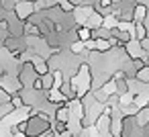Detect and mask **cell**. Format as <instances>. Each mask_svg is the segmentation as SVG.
I'll list each match as a JSON object with an SVG mask.
<instances>
[{"label": "cell", "mask_w": 149, "mask_h": 137, "mask_svg": "<svg viewBox=\"0 0 149 137\" xmlns=\"http://www.w3.org/2000/svg\"><path fill=\"white\" fill-rule=\"evenodd\" d=\"M133 15H135V21H137V23H143V21L147 19V6H145V4H135Z\"/></svg>", "instance_id": "1"}, {"label": "cell", "mask_w": 149, "mask_h": 137, "mask_svg": "<svg viewBox=\"0 0 149 137\" xmlns=\"http://www.w3.org/2000/svg\"><path fill=\"white\" fill-rule=\"evenodd\" d=\"M135 37H137L139 41L147 37V29H145V25H143V23H137V27H135Z\"/></svg>", "instance_id": "2"}, {"label": "cell", "mask_w": 149, "mask_h": 137, "mask_svg": "<svg viewBox=\"0 0 149 137\" xmlns=\"http://www.w3.org/2000/svg\"><path fill=\"white\" fill-rule=\"evenodd\" d=\"M139 43H141V51H143V53H149V37L141 39Z\"/></svg>", "instance_id": "3"}, {"label": "cell", "mask_w": 149, "mask_h": 137, "mask_svg": "<svg viewBox=\"0 0 149 137\" xmlns=\"http://www.w3.org/2000/svg\"><path fill=\"white\" fill-rule=\"evenodd\" d=\"M147 106H149V102H147Z\"/></svg>", "instance_id": "4"}]
</instances>
